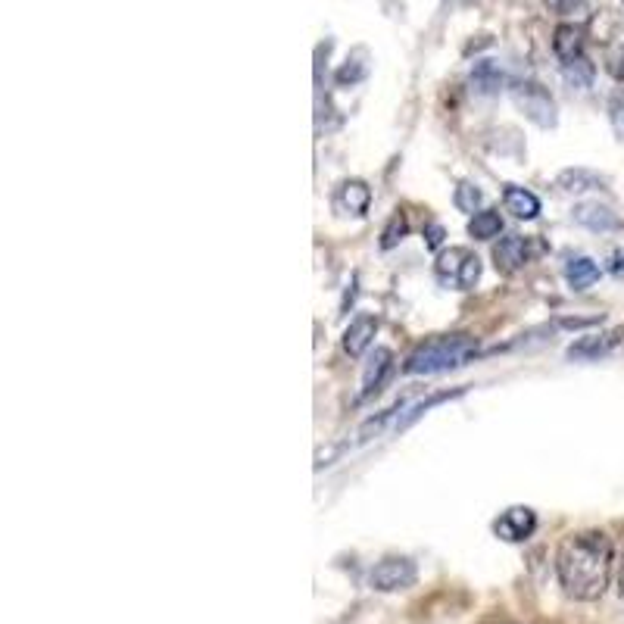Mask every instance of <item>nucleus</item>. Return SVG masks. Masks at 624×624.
<instances>
[{"instance_id":"f257e3e1","label":"nucleus","mask_w":624,"mask_h":624,"mask_svg":"<svg viewBox=\"0 0 624 624\" xmlns=\"http://www.w3.org/2000/svg\"><path fill=\"white\" fill-rule=\"evenodd\" d=\"M612 540L603 531H581L562 540L556 553V575L562 590L578 603L600 600L612 578Z\"/></svg>"},{"instance_id":"f03ea898","label":"nucleus","mask_w":624,"mask_h":624,"mask_svg":"<svg viewBox=\"0 0 624 624\" xmlns=\"http://www.w3.org/2000/svg\"><path fill=\"white\" fill-rule=\"evenodd\" d=\"M478 356V341L472 334H437L422 341L406 356V375H444L468 366Z\"/></svg>"},{"instance_id":"7ed1b4c3","label":"nucleus","mask_w":624,"mask_h":624,"mask_svg":"<svg viewBox=\"0 0 624 624\" xmlns=\"http://www.w3.org/2000/svg\"><path fill=\"white\" fill-rule=\"evenodd\" d=\"M434 275L444 284H450V288L468 291V288H475L481 278V259L465 247L440 250L434 263Z\"/></svg>"},{"instance_id":"20e7f679","label":"nucleus","mask_w":624,"mask_h":624,"mask_svg":"<svg viewBox=\"0 0 624 624\" xmlns=\"http://www.w3.org/2000/svg\"><path fill=\"white\" fill-rule=\"evenodd\" d=\"M512 100H515V107L525 113V119H531L537 128H556V122H559L556 100L543 85H537V82L515 85L512 88Z\"/></svg>"},{"instance_id":"39448f33","label":"nucleus","mask_w":624,"mask_h":624,"mask_svg":"<svg viewBox=\"0 0 624 624\" xmlns=\"http://www.w3.org/2000/svg\"><path fill=\"white\" fill-rule=\"evenodd\" d=\"M415 578H419V568H415V562L406 556H387L369 571V584L381 593L406 590L415 584Z\"/></svg>"},{"instance_id":"423d86ee","label":"nucleus","mask_w":624,"mask_h":624,"mask_svg":"<svg viewBox=\"0 0 624 624\" xmlns=\"http://www.w3.org/2000/svg\"><path fill=\"white\" fill-rule=\"evenodd\" d=\"M369 203H372V188L366 181L359 178H347L337 185L334 197H331V206L337 216H353V219H362L369 213Z\"/></svg>"},{"instance_id":"0eeeda50","label":"nucleus","mask_w":624,"mask_h":624,"mask_svg":"<svg viewBox=\"0 0 624 624\" xmlns=\"http://www.w3.org/2000/svg\"><path fill=\"white\" fill-rule=\"evenodd\" d=\"M537 531V512L531 506H509L497 522H493V534L509 543H522Z\"/></svg>"},{"instance_id":"6e6552de","label":"nucleus","mask_w":624,"mask_h":624,"mask_svg":"<svg viewBox=\"0 0 624 624\" xmlns=\"http://www.w3.org/2000/svg\"><path fill=\"white\" fill-rule=\"evenodd\" d=\"M621 341H624V328L587 334V337H581V341H575L568 347V359H600V356L612 353Z\"/></svg>"},{"instance_id":"1a4fd4ad","label":"nucleus","mask_w":624,"mask_h":624,"mask_svg":"<svg viewBox=\"0 0 624 624\" xmlns=\"http://www.w3.org/2000/svg\"><path fill=\"white\" fill-rule=\"evenodd\" d=\"M531 259L528 250V238H518V234H509L497 247H493V263L503 275H515L518 269H525V263Z\"/></svg>"},{"instance_id":"9d476101","label":"nucleus","mask_w":624,"mask_h":624,"mask_svg":"<svg viewBox=\"0 0 624 624\" xmlns=\"http://www.w3.org/2000/svg\"><path fill=\"white\" fill-rule=\"evenodd\" d=\"M375 334H378V319L369 316V312H359V316L344 331V350H347V356L359 359L362 353L372 347Z\"/></svg>"},{"instance_id":"9b49d317","label":"nucleus","mask_w":624,"mask_h":624,"mask_svg":"<svg viewBox=\"0 0 624 624\" xmlns=\"http://www.w3.org/2000/svg\"><path fill=\"white\" fill-rule=\"evenodd\" d=\"M390 369H394V353H390L387 347H378L375 356L369 359L366 375H362V394L359 397L366 400V397L378 394V390L384 387V381H387V375H390Z\"/></svg>"},{"instance_id":"f8f14e48","label":"nucleus","mask_w":624,"mask_h":624,"mask_svg":"<svg viewBox=\"0 0 624 624\" xmlns=\"http://www.w3.org/2000/svg\"><path fill=\"white\" fill-rule=\"evenodd\" d=\"M575 222L590 228V231H615L621 228V219L600 203H578L575 206Z\"/></svg>"},{"instance_id":"ddd939ff","label":"nucleus","mask_w":624,"mask_h":624,"mask_svg":"<svg viewBox=\"0 0 624 624\" xmlns=\"http://www.w3.org/2000/svg\"><path fill=\"white\" fill-rule=\"evenodd\" d=\"M553 50H556V57L565 63H575L584 57V35L581 29H575V25H559V29L553 32Z\"/></svg>"},{"instance_id":"4468645a","label":"nucleus","mask_w":624,"mask_h":624,"mask_svg":"<svg viewBox=\"0 0 624 624\" xmlns=\"http://www.w3.org/2000/svg\"><path fill=\"white\" fill-rule=\"evenodd\" d=\"M503 206L515 219H537L540 216V200L528 188H518V185H506Z\"/></svg>"},{"instance_id":"2eb2a0df","label":"nucleus","mask_w":624,"mask_h":624,"mask_svg":"<svg viewBox=\"0 0 624 624\" xmlns=\"http://www.w3.org/2000/svg\"><path fill=\"white\" fill-rule=\"evenodd\" d=\"M565 281L571 284V291H587L600 281V266L590 256H571L565 266Z\"/></svg>"},{"instance_id":"dca6fc26","label":"nucleus","mask_w":624,"mask_h":624,"mask_svg":"<svg viewBox=\"0 0 624 624\" xmlns=\"http://www.w3.org/2000/svg\"><path fill=\"white\" fill-rule=\"evenodd\" d=\"M609 181L603 175H596L590 169H565L559 175V188L568 191V194H581V191H596V188H606Z\"/></svg>"},{"instance_id":"f3484780","label":"nucleus","mask_w":624,"mask_h":624,"mask_svg":"<svg viewBox=\"0 0 624 624\" xmlns=\"http://www.w3.org/2000/svg\"><path fill=\"white\" fill-rule=\"evenodd\" d=\"M472 88L478 91V94H497L500 88H503V72H500V66L493 63V60H481L475 69H472Z\"/></svg>"},{"instance_id":"a211bd4d","label":"nucleus","mask_w":624,"mask_h":624,"mask_svg":"<svg viewBox=\"0 0 624 624\" xmlns=\"http://www.w3.org/2000/svg\"><path fill=\"white\" fill-rule=\"evenodd\" d=\"M500 231H503V216L497 210H481L468 222V234H472L475 241H490V238H497Z\"/></svg>"},{"instance_id":"6ab92c4d","label":"nucleus","mask_w":624,"mask_h":624,"mask_svg":"<svg viewBox=\"0 0 624 624\" xmlns=\"http://www.w3.org/2000/svg\"><path fill=\"white\" fill-rule=\"evenodd\" d=\"M562 72H565V78L575 88H590L593 85V63L587 60V57H581V60H575V63H565L562 66Z\"/></svg>"},{"instance_id":"aec40b11","label":"nucleus","mask_w":624,"mask_h":624,"mask_svg":"<svg viewBox=\"0 0 624 624\" xmlns=\"http://www.w3.org/2000/svg\"><path fill=\"white\" fill-rule=\"evenodd\" d=\"M456 210H462V213H468V216H475L478 213V206L484 203V194L475 188V185H468V181H465V185H459L456 188Z\"/></svg>"},{"instance_id":"412c9836","label":"nucleus","mask_w":624,"mask_h":624,"mask_svg":"<svg viewBox=\"0 0 624 624\" xmlns=\"http://www.w3.org/2000/svg\"><path fill=\"white\" fill-rule=\"evenodd\" d=\"M369 72V63H366V50H359V60H347V66L337 72V85H356L362 82Z\"/></svg>"},{"instance_id":"4be33fe9","label":"nucleus","mask_w":624,"mask_h":624,"mask_svg":"<svg viewBox=\"0 0 624 624\" xmlns=\"http://www.w3.org/2000/svg\"><path fill=\"white\" fill-rule=\"evenodd\" d=\"M403 234H406V216L403 213H394L381 234V247L390 250V247H397V241H403Z\"/></svg>"},{"instance_id":"5701e85b","label":"nucleus","mask_w":624,"mask_h":624,"mask_svg":"<svg viewBox=\"0 0 624 624\" xmlns=\"http://www.w3.org/2000/svg\"><path fill=\"white\" fill-rule=\"evenodd\" d=\"M609 122L615 128V135L624 138V91L609 100Z\"/></svg>"},{"instance_id":"b1692460","label":"nucleus","mask_w":624,"mask_h":624,"mask_svg":"<svg viewBox=\"0 0 624 624\" xmlns=\"http://www.w3.org/2000/svg\"><path fill=\"white\" fill-rule=\"evenodd\" d=\"M543 4L550 7L553 13H559V16H571V13H578V10L587 7L584 0H543Z\"/></svg>"},{"instance_id":"393cba45","label":"nucleus","mask_w":624,"mask_h":624,"mask_svg":"<svg viewBox=\"0 0 624 624\" xmlns=\"http://www.w3.org/2000/svg\"><path fill=\"white\" fill-rule=\"evenodd\" d=\"M609 75L618 78V82H624V44L612 50V57H609Z\"/></svg>"},{"instance_id":"a878e982","label":"nucleus","mask_w":624,"mask_h":624,"mask_svg":"<svg viewBox=\"0 0 624 624\" xmlns=\"http://www.w3.org/2000/svg\"><path fill=\"white\" fill-rule=\"evenodd\" d=\"M440 238H444V228H440V225H431V228H428V247H437Z\"/></svg>"},{"instance_id":"bb28decb","label":"nucleus","mask_w":624,"mask_h":624,"mask_svg":"<svg viewBox=\"0 0 624 624\" xmlns=\"http://www.w3.org/2000/svg\"><path fill=\"white\" fill-rule=\"evenodd\" d=\"M612 272L615 275H624V253H615L612 256Z\"/></svg>"},{"instance_id":"cd10ccee","label":"nucleus","mask_w":624,"mask_h":624,"mask_svg":"<svg viewBox=\"0 0 624 624\" xmlns=\"http://www.w3.org/2000/svg\"><path fill=\"white\" fill-rule=\"evenodd\" d=\"M618 584H621V596H624V562H621V575H618Z\"/></svg>"},{"instance_id":"c85d7f7f","label":"nucleus","mask_w":624,"mask_h":624,"mask_svg":"<svg viewBox=\"0 0 624 624\" xmlns=\"http://www.w3.org/2000/svg\"><path fill=\"white\" fill-rule=\"evenodd\" d=\"M493 624H512V621H493Z\"/></svg>"}]
</instances>
